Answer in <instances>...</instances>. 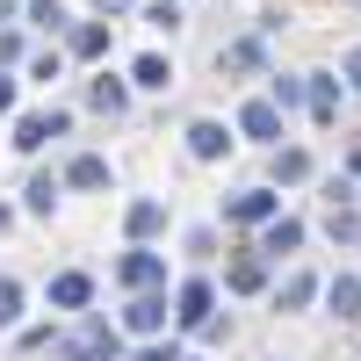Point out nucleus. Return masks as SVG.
I'll return each instance as SVG.
<instances>
[{
    "label": "nucleus",
    "mask_w": 361,
    "mask_h": 361,
    "mask_svg": "<svg viewBox=\"0 0 361 361\" xmlns=\"http://www.w3.org/2000/svg\"><path fill=\"white\" fill-rule=\"evenodd\" d=\"M311 296H318V282H311V275H289V282H282V296H275V304H282V311H304Z\"/></svg>",
    "instance_id": "412c9836"
},
{
    "label": "nucleus",
    "mask_w": 361,
    "mask_h": 361,
    "mask_svg": "<svg viewBox=\"0 0 361 361\" xmlns=\"http://www.w3.org/2000/svg\"><path fill=\"white\" fill-rule=\"evenodd\" d=\"M116 354H123V347H116V333H109V325H87L80 340H66V347H58V361H116Z\"/></svg>",
    "instance_id": "7ed1b4c3"
},
{
    "label": "nucleus",
    "mask_w": 361,
    "mask_h": 361,
    "mask_svg": "<svg viewBox=\"0 0 361 361\" xmlns=\"http://www.w3.org/2000/svg\"><path fill=\"white\" fill-rule=\"evenodd\" d=\"M296 246H304V224L296 217H267L260 224V253H296Z\"/></svg>",
    "instance_id": "6e6552de"
},
{
    "label": "nucleus",
    "mask_w": 361,
    "mask_h": 361,
    "mask_svg": "<svg viewBox=\"0 0 361 361\" xmlns=\"http://www.w3.org/2000/svg\"><path fill=\"white\" fill-rule=\"evenodd\" d=\"M224 217H231V224H267V217H275V195H267V188H238V195L224 202Z\"/></svg>",
    "instance_id": "423d86ee"
},
{
    "label": "nucleus",
    "mask_w": 361,
    "mask_h": 361,
    "mask_svg": "<svg viewBox=\"0 0 361 361\" xmlns=\"http://www.w3.org/2000/svg\"><path fill=\"white\" fill-rule=\"evenodd\" d=\"M73 51H80V58H102V51H109V22H80V29H73Z\"/></svg>",
    "instance_id": "dca6fc26"
},
{
    "label": "nucleus",
    "mask_w": 361,
    "mask_h": 361,
    "mask_svg": "<svg viewBox=\"0 0 361 361\" xmlns=\"http://www.w3.org/2000/svg\"><path fill=\"white\" fill-rule=\"evenodd\" d=\"M145 22H159V29H173V22H180V0H152V8H145Z\"/></svg>",
    "instance_id": "393cba45"
},
{
    "label": "nucleus",
    "mask_w": 361,
    "mask_h": 361,
    "mask_svg": "<svg viewBox=\"0 0 361 361\" xmlns=\"http://www.w3.org/2000/svg\"><path fill=\"white\" fill-rule=\"evenodd\" d=\"M66 123H73L66 109H37V116H22V123H15V145H22V152H44L51 137H66Z\"/></svg>",
    "instance_id": "f257e3e1"
},
{
    "label": "nucleus",
    "mask_w": 361,
    "mask_h": 361,
    "mask_svg": "<svg viewBox=\"0 0 361 361\" xmlns=\"http://www.w3.org/2000/svg\"><path fill=\"white\" fill-rule=\"evenodd\" d=\"M159 224H166V209H159V202H130V217H123V231H130V238H152Z\"/></svg>",
    "instance_id": "ddd939ff"
},
{
    "label": "nucleus",
    "mask_w": 361,
    "mask_h": 361,
    "mask_svg": "<svg viewBox=\"0 0 361 361\" xmlns=\"http://www.w3.org/2000/svg\"><path fill=\"white\" fill-rule=\"evenodd\" d=\"M87 102H94L102 116H123V102H130V87H123V80H109V73H102L94 87H87Z\"/></svg>",
    "instance_id": "9d476101"
},
{
    "label": "nucleus",
    "mask_w": 361,
    "mask_h": 361,
    "mask_svg": "<svg viewBox=\"0 0 361 361\" xmlns=\"http://www.w3.org/2000/svg\"><path fill=\"white\" fill-rule=\"evenodd\" d=\"M217 66H224V73H253V66H260V44H253V37H246V44H224Z\"/></svg>",
    "instance_id": "aec40b11"
},
{
    "label": "nucleus",
    "mask_w": 361,
    "mask_h": 361,
    "mask_svg": "<svg viewBox=\"0 0 361 361\" xmlns=\"http://www.w3.org/2000/svg\"><path fill=\"white\" fill-rule=\"evenodd\" d=\"M66 180H73V188H109V159L87 152V159H73V166H66Z\"/></svg>",
    "instance_id": "f8f14e48"
},
{
    "label": "nucleus",
    "mask_w": 361,
    "mask_h": 361,
    "mask_svg": "<svg viewBox=\"0 0 361 361\" xmlns=\"http://www.w3.org/2000/svg\"><path fill=\"white\" fill-rule=\"evenodd\" d=\"M29 22H44V29H58V22H66V8H58V0H29Z\"/></svg>",
    "instance_id": "b1692460"
},
{
    "label": "nucleus",
    "mask_w": 361,
    "mask_h": 361,
    "mask_svg": "<svg viewBox=\"0 0 361 361\" xmlns=\"http://www.w3.org/2000/svg\"><path fill=\"white\" fill-rule=\"evenodd\" d=\"M224 145H231L224 123H209V116H195V123H188V152H195V159H217Z\"/></svg>",
    "instance_id": "1a4fd4ad"
},
{
    "label": "nucleus",
    "mask_w": 361,
    "mask_h": 361,
    "mask_svg": "<svg viewBox=\"0 0 361 361\" xmlns=\"http://www.w3.org/2000/svg\"><path fill=\"white\" fill-rule=\"evenodd\" d=\"M8 58H22V37H15V29L0 37V66H8Z\"/></svg>",
    "instance_id": "bb28decb"
},
{
    "label": "nucleus",
    "mask_w": 361,
    "mask_h": 361,
    "mask_svg": "<svg viewBox=\"0 0 361 361\" xmlns=\"http://www.w3.org/2000/svg\"><path fill=\"white\" fill-rule=\"evenodd\" d=\"M275 173H282V180H304V173H311V159H304V152H282V159H275Z\"/></svg>",
    "instance_id": "a878e982"
},
{
    "label": "nucleus",
    "mask_w": 361,
    "mask_h": 361,
    "mask_svg": "<svg viewBox=\"0 0 361 361\" xmlns=\"http://www.w3.org/2000/svg\"><path fill=\"white\" fill-rule=\"evenodd\" d=\"M87 296H94V282H87V275H58V282H51V304H58V311H80Z\"/></svg>",
    "instance_id": "9b49d317"
},
{
    "label": "nucleus",
    "mask_w": 361,
    "mask_h": 361,
    "mask_svg": "<svg viewBox=\"0 0 361 361\" xmlns=\"http://www.w3.org/2000/svg\"><path fill=\"white\" fill-rule=\"evenodd\" d=\"M137 361H180L173 347H137Z\"/></svg>",
    "instance_id": "cd10ccee"
},
{
    "label": "nucleus",
    "mask_w": 361,
    "mask_h": 361,
    "mask_svg": "<svg viewBox=\"0 0 361 361\" xmlns=\"http://www.w3.org/2000/svg\"><path fill=\"white\" fill-rule=\"evenodd\" d=\"M209 304H217V296H209V282H188V289L173 296V318H180V325H195V333H202V325L217 318V311H209Z\"/></svg>",
    "instance_id": "0eeeda50"
},
{
    "label": "nucleus",
    "mask_w": 361,
    "mask_h": 361,
    "mask_svg": "<svg viewBox=\"0 0 361 361\" xmlns=\"http://www.w3.org/2000/svg\"><path fill=\"white\" fill-rule=\"evenodd\" d=\"M325 231H333L340 246H361V217H354L347 202H333V217H325Z\"/></svg>",
    "instance_id": "a211bd4d"
},
{
    "label": "nucleus",
    "mask_w": 361,
    "mask_h": 361,
    "mask_svg": "<svg viewBox=\"0 0 361 361\" xmlns=\"http://www.w3.org/2000/svg\"><path fill=\"white\" fill-rule=\"evenodd\" d=\"M94 8H102V15H123V8H130V0H94Z\"/></svg>",
    "instance_id": "7c9ffc66"
},
{
    "label": "nucleus",
    "mask_w": 361,
    "mask_h": 361,
    "mask_svg": "<svg viewBox=\"0 0 361 361\" xmlns=\"http://www.w3.org/2000/svg\"><path fill=\"white\" fill-rule=\"evenodd\" d=\"M238 130L260 137V145H275V137H282V109H275V102H246V109H238Z\"/></svg>",
    "instance_id": "39448f33"
},
{
    "label": "nucleus",
    "mask_w": 361,
    "mask_h": 361,
    "mask_svg": "<svg viewBox=\"0 0 361 361\" xmlns=\"http://www.w3.org/2000/svg\"><path fill=\"white\" fill-rule=\"evenodd\" d=\"M311 116L318 123H340V87L333 80H311Z\"/></svg>",
    "instance_id": "2eb2a0df"
},
{
    "label": "nucleus",
    "mask_w": 361,
    "mask_h": 361,
    "mask_svg": "<svg viewBox=\"0 0 361 361\" xmlns=\"http://www.w3.org/2000/svg\"><path fill=\"white\" fill-rule=\"evenodd\" d=\"M130 80H137V87H166V80H173V66H166L159 51H145L137 66H130Z\"/></svg>",
    "instance_id": "f3484780"
},
{
    "label": "nucleus",
    "mask_w": 361,
    "mask_h": 361,
    "mask_svg": "<svg viewBox=\"0 0 361 361\" xmlns=\"http://www.w3.org/2000/svg\"><path fill=\"white\" fill-rule=\"evenodd\" d=\"M51 202H58V180L37 173V180H29V209H44V217H51Z\"/></svg>",
    "instance_id": "5701e85b"
},
{
    "label": "nucleus",
    "mask_w": 361,
    "mask_h": 361,
    "mask_svg": "<svg viewBox=\"0 0 361 361\" xmlns=\"http://www.w3.org/2000/svg\"><path fill=\"white\" fill-rule=\"evenodd\" d=\"M123 325H130V333H145V340H152L159 325H166V296H152V289H137L130 304H123Z\"/></svg>",
    "instance_id": "20e7f679"
},
{
    "label": "nucleus",
    "mask_w": 361,
    "mask_h": 361,
    "mask_svg": "<svg viewBox=\"0 0 361 361\" xmlns=\"http://www.w3.org/2000/svg\"><path fill=\"white\" fill-rule=\"evenodd\" d=\"M15 109V80H0V116H8Z\"/></svg>",
    "instance_id": "c756f323"
},
{
    "label": "nucleus",
    "mask_w": 361,
    "mask_h": 361,
    "mask_svg": "<svg viewBox=\"0 0 361 361\" xmlns=\"http://www.w3.org/2000/svg\"><path fill=\"white\" fill-rule=\"evenodd\" d=\"M325 296H333V311H340V318H361V282H354V275H340Z\"/></svg>",
    "instance_id": "6ab92c4d"
},
{
    "label": "nucleus",
    "mask_w": 361,
    "mask_h": 361,
    "mask_svg": "<svg viewBox=\"0 0 361 361\" xmlns=\"http://www.w3.org/2000/svg\"><path fill=\"white\" fill-rule=\"evenodd\" d=\"M340 73H347V87H361V51H347V66H340Z\"/></svg>",
    "instance_id": "c85d7f7f"
},
{
    "label": "nucleus",
    "mask_w": 361,
    "mask_h": 361,
    "mask_svg": "<svg viewBox=\"0 0 361 361\" xmlns=\"http://www.w3.org/2000/svg\"><path fill=\"white\" fill-rule=\"evenodd\" d=\"M116 282H123V289H159V282H166V260L137 246V253H123V260H116Z\"/></svg>",
    "instance_id": "f03ea898"
},
{
    "label": "nucleus",
    "mask_w": 361,
    "mask_h": 361,
    "mask_svg": "<svg viewBox=\"0 0 361 361\" xmlns=\"http://www.w3.org/2000/svg\"><path fill=\"white\" fill-rule=\"evenodd\" d=\"M260 282H267V267H260V260H231V275H224V289H231V296H253Z\"/></svg>",
    "instance_id": "4468645a"
},
{
    "label": "nucleus",
    "mask_w": 361,
    "mask_h": 361,
    "mask_svg": "<svg viewBox=\"0 0 361 361\" xmlns=\"http://www.w3.org/2000/svg\"><path fill=\"white\" fill-rule=\"evenodd\" d=\"M22 318V289H15V275H0V333Z\"/></svg>",
    "instance_id": "4be33fe9"
},
{
    "label": "nucleus",
    "mask_w": 361,
    "mask_h": 361,
    "mask_svg": "<svg viewBox=\"0 0 361 361\" xmlns=\"http://www.w3.org/2000/svg\"><path fill=\"white\" fill-rule=\"evenodd\" d=\"M0 231H8V209H0Z\"/></svg>",
    "instance_id": "2f4dec72"
}]
</instances>
